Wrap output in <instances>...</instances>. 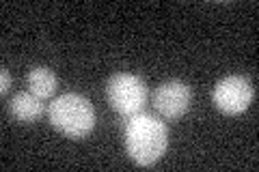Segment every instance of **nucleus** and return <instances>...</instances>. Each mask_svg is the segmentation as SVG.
<instances>
[{"mask_svg": "<svg viewBox=\"0 0 259 172\" xmlns=\"http://www.w3.org/2000/svg\"><path fill=\"white\" fill-rule=\"evenodd\" d=\"M26 82H28V91L35 97H39V99L52 97L56 86H59V80L48 67H32L26 76Z\"/></svg>", "mask_w": 259, "mask_h": 172, "instance_id": "0eeeda50", "label": "nucleus"}, {"mask_svg": "<svg viewBox=\"0 0 259 172\" xmlns=\"http://www.w3.org/2000/svg\"><path fill=\"white\" fill-rule=\"evenodd\" d=\"M255 97L253 84L244 76H227L216 82L212 91V101L225 114H242Z\"/></svg>", "mask_w": 259, "mask_h": 172, "instance_id": "20e7f679", "label": "nucleus"}, {"mask_svg": "<svg viewBox=\"0 0 259 172\" xmlns=\"http://www.w3.org/2000/svg\"><path fill=\"white\" fill-rule=\"evenodd\" d=\"M9 114L20 123H35L44 114V99L35 97L30 91L18 93L9 101Z\"/></svg>", "mask_w": 259, "mask_h": 172, "instance_id": "423d86ee", "label": "nucleus"}, {"mask_svg": "<svg viewBox=\"0 0 259 172\" xmlns=\"http://www.w3.org/2000/svg\"><path fill=\"white\" fill-rule=\"evenodd\" d=\"M9 88H11V76H9V71L3 67V71H0V93L7 95Z\"/></svg>", "mask_w": 259, "mask_h": 172, "instance_id": "6e6552de", "label": "nucleus"}, {"mask_svg": "<svg viewBox=\"0 0 259 172\" xmlns=\"http://www.w3.org/2000/svg\"><path fill=\"white\" fill-rule=\"evenodd\" d=\"M48 119L61 134L67 138H87L95 127V110L84 95L65 93L50 103Z\"/></svg>", "mask_w": 259, "mask_h": 172, "instance_id": "f03ea898", "label": "nucleus"}, {"mask_svg": "<svg viewBox=\"0 0 259 172\" xmlns=\"http://www.w3.org/2000/svg\"><path fill=\"white\" fill-rule=\"evenodd\" d=\"M190 99H192L190 86L182 80H171L156 88V93H153V108L158 110L162 119L173 121L188 112Z\"/></svg>", "mask_w": 259, "mask_h": 172, "instance_id": "39448f33", "label": "nucleus"}, {"mask_svg": "<svg viewBox=\"0 0 259 172\" xmlns=\"http://www.w3.org/2000/svg\"><path fill=\"white\" fill-rule=\"evenodd\" d=\"M108 103L121 117H134L147 103V86L134 73H115L106 86Z\"/></svg>", "mask_w": 259, "mask_h": 172, "instance_id": "7ed1b4c3", "label": "nucleus"}, {"mask_svg": "<svg viewBox=\"0 0 259 172\" xmlns=\"http://www.w3.org/2000/svg\"><path fill=\"white\" fill-rule=\"evenodd\" d=\"M168 149V129L153 114L139 112L125 125V151L139 166H153Z\"/></svg>", "mask_w": 259, "mask_h": 172, "instance_id": "f257e3e1", "label": "nucleus"}]
</instances>
